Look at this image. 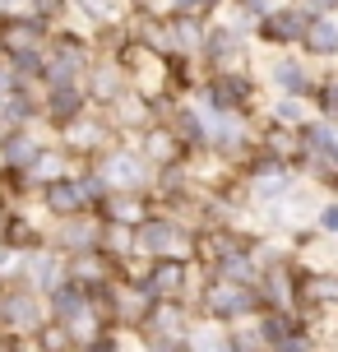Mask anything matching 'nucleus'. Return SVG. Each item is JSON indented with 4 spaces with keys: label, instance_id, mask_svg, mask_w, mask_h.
Returning a JSON list of instances; mask_svg holds the SVG:
<instances>
[{
    "label": "nucleus",
    "instance_id": "1",
    "mask_svg": "<svg viewBox=\"0 0 338 352\" xmlns=\"http://www.w3.org/2000/svg\"><path fill=\"white\" fill-rule=\"evenodd\" d=\"M190 306H195L199 320H209V324H218V329L260 316L255 283H223V278H209L204 269H199V287H195V297H190Z\"/></svg>",
    "mask_w": 338,
    "mask_h": 352
},
{
    "label": "nucleus",
    "instance_id": "2",
    "mask_svg": "<svg viewBox=\"0 0 338 352\" xmlns=\"http://www.w3.org/2000/svg\"><path fill=\"white\" fill-rule=\"evenodd\" d=\"M190 102L209 107V111H241V116H260V79L250 70H209L190 93Z\"/></svg>",
    "mask_w": 338,
    "mask_h": 352
},
{
    "label": "nucleus",
    "instance_id": "3",
    "mask_svg": "<svg viewBox=\"0 0 338 352\" xmlns=\"http://www.w3.org/2000/svg\"><path fill=\"white\" fill-rule=\"evenodd\" d=\"M93 60H98V52H93L89 33H79V28H56L52 42H47V56H42V88L79 84Z\"/></svg>",
    "mask_w": 338,
    "mask_h": 352
},
{
    "label": "nucleus",
    "instance_id": "4",
    "mask_svg": "<svg viewBox=\"0 0 338 352\" xmlns=\"http://www.w3.org/2000/svg\"><path fill=\"white\" fill-rule=\"evenodd\" d=\"M190 246H195V228L162 209L135 223V255L144 260H190Z\"/></svg>",
    "mask_w": 338,
    "mask_h": 352
},
{
    "label": "nucleus",
    "instance_id": "5",
    "mask_svg": "<svg viewBox=\"0 0 338 352\" xmlns=\"http://www.w3.org/2000/svg\"><path fill=\"white\" fill-rule=\"evenodd\" d=\"M236 176L246 181V190H250V199H255V204H283L287 195L297 190V181H302V176L287 167V162L260 153V144H255V153L236 167Z\"/></svg>",
    "mask_w": 338,
    "mask_h": 352
},
{
    "label": "nucleus",
    "instance_id": "6",
    "mask_svg": "<svg viewBox=\"0 0 338 352\" xmlns=\"http://www.w3.org/2000/svg\"><path fill=\"white\" fill-rule=\"evenodd\" d=\"M56 144H60V148L74 158V167H93V162L102 158L111 144H121V140H116V130L102 121V111L93 107V111H84V116H79V121H70L65 130H56Z\"/></svg>",
    "mask_w": 338,
    "mask_h": 352
},
{
    "label": "nucleus",
    "instance_id": "7",
    "mask_svg": "<svg viewBox=\"0 0 338 352\" xmlns=\"http://www.w3.org/2000/svg\"><path fill=\"white\" fill-rule=\"evenodd\" d=\"M52 23L37 14H5L0 19V52L5 60H42L47 56V42H52Z\"/></svg>",
    "mask_w": 338,
    "mask_h": 352
},
{
    "label": "nucleus",
    "instance_id": "8",
    "mask_svg": "<svg viewBox=\"0 0 338 352\" xmlns=\"http://www.w3.org/2000/svg\"><path fill=\"white\" fill-rule=\"evenodd\" d=\"M139 287L153 301H190L199 287V264L190 260H148L139 274Z\"/></svg>",
    "mask_w": 338,
    "mask_h": 352
},
{
    "label": "nucleus",
    "instance_id": "9",
    "mask_svg": "<svg viewBox=\"0 0 338 352\" xmlns=\"http://www.w3.org/2000/svg\"><path fill=\"white\" fill-rule=\"evenodd\" d=\"M199 60L209 70H250V33L232 28V23H209L204 42H199Z\"/></svg>",
    "mask_w": 338,
    "mask_h": 352
},
{
    "label": "nucleus",
    "instance_id": "10",
    "mask_svg": "<svg viewBox=\"0 0 338 352\" xmlns=\"http://www.w3.org/2000/svg\"><path fill=\"white\" fill-rule=\"evenodd\" d=\"M5 283H10V287H28V292H42V297H47L52 287H60V283H65V260H60L52 246L23 250V255H14V260H10Z\"/></svg>",
    "mask_w": 338,
    "mask_h": 352
},
{
    "label": "nucleus",
    "instance_id": "11",
    "mask_svg": "<svg viewBox=\"0 0 338 352\" xmlns=\"http://www.w3.org/2000/svg\"><path fill=\"white\" fill-rule=\"evenodd\" d=\"M93 167L111 190H148V181H153V167L135 153V144H111Z\"/></svg>",
    "mask_w": 338,
    "mask_h": 352
},
{
    "label": "nucleus",
    "instance_id": "12",
    "mask_svg": "<svg viewBox=\"0 0 338 352\" xmlns=\"http://www.w3.org/2000/svg\"><path fill=\"white\" fill-rule=\"evenodd\" d=\"M190 329H195L190 301H153L148 316H144V324H139L144 343H158V338H167V343H185Z\"/></svg>",
    "mask_w": 338,
    "mask_h": 352
},
{
    "label": "nucleus",
    "instance_id": "13",
    "mask_svg": "<svg viewBox=\"0 0 338 352\" xmlns=\"http://www.w3.org/2000/svg\"><path fill=\"white\" fill-rule=\"evenodd\" d=\"M297 316H302L306 324L338 316V269H311V274H306L302 297H297Z\"/></svg>",
    "mask_w": 338,
    "mask_h": 352
},
{
    "label": "nucleus",
    "instance_id": "14",
    "mask_svg": "<svg viewBox=\"0 0 338 352\" xmlns=\"http://www.w3.org/2000/svg\"><path fill=\"white\" fill-rule=\"evenodd\" d=\"M98 232H102V218H98V213L56 218L52 228H47V246L65 260V255H79V250H98Z\"/></svg>",
    "mask_w": 338,
    "mask_h": 352
},
{
    "label": "nucleus",
    "instance_id": "15",
    "mask_svg": "<svg viewBox=\"0 0 338 352\" xmlns=\"http://www.w3.org/2000/svg\"><path fill=\"white\" fill-rule=\"evenodd\" d=\"M84 111H93L89 93H84V84H52L42 88V125L47 130H65L70 121H79Z\"/></svg>",
    "mask_w": 338,
    "mask_h": 352
},
{
    "label": "nucleus",
    "instance_id": "16",
    "mask_svg": "<svg viewBox=\"0 0 338 352\" xmlns=\"http://www.w3.org/2000/svg\"><path fill=\"white\" fill-rule=\"evenodd\" d=\"M0 324L10 334H33L37 324H47V297L28 287H5L0 297Z\"/></svg>",
    "mask_w": 338,
    "mask_h": 352
},
{
    "label": "nucleus",
    "instance_id": "17",
    "mask_svg": "<svg viewBox=\"0 0 338 352\" xmlns=\"http://www.w3.org/2000/svg\"><path fill=\"white\" fill-rule=\"evenodd\" d=\"M306 23H311V14H306L302 5H278V10H269L260 23H255V37L264 42V47H297L306 33Z\"/></svg>",
    "mask_w": 338,
    "mask_h": 352
},
{
    "label": "nucleus",
    "instance_id": "18",
    "mask_svg": "<svg viewBox=\"0 0 338 352\" xmlns=\"http://www.w3.org/2000/svg\"><path fill=\"white\" fill-rule=\"evenodd\" d=\"M102 121L116 130V140H135L139 130H148V125H153V111H148V98L130 88V93H121V98H116V102L102 107Z\"/></svg>",
    "mask_w": 338,
    "mask_h": 352
},
{
    "label": "nucleus",
    "instance_id": "19",
    "mask_svg": "<svg viewBox=\"0 0 338 352\" xmlns=\"http://www.w3.org/2000/svg\"><path fill=\"white\" fill-rule=\"evenodd\" d=\"M79 84H84V93H89V102L98 107V111H102L107 102H116L121 93H130V79H125V70L111 60V56H98L89 70H84Z\"/></svg>",
    "mask_w": 338,
    "mask_h": 352
},
{
    "label": "nucleus",
    "instance_id": "20",
    "mask_svg": "<svg viewBox=\"0 0 338 352\" xmlns=\"http://www.w3.org/2000/svg\"><path fill=\"white\" fill-rule=\"evenodd\" d=\"M0 241L14 250V255H23V250H42L47 246V228L28 213V204H10L5 218H0Z\"/></svg>",
    "mask_w": 338,
    "mask_h": 352
},
{
    "label": "nucleus",
    "instance_id": "21",
    "mask_svg": "<svg viewBox=\"0 0 338 352\" xmlns=\"http://www.w3.org/2000/svg\"><path fill=\"white\" fill-rule=\"evenodd\" d=\"M269 88L273 93H287V98H311V88L320 74L306 65V56H278V60H269Z\"/></svg>",
    "mask_w": 338,
    "mask_h": 352
},
{
    "label": "nucleus",
    "instance_id": "22",
    "mask_svg": "<svg viewBox=\"0 0 338 352\" xmlns=\"http://www.w3.org/2000/svg\"><path fill=\"white\" fill-rule=\"evenodd\" d=\"M42 148H47V140H42L37 125L10 130V135H0V167H5V172H28Z\"/></svg>",
    "mask_w": 338,
    "mask_h": 352
},
{
    "label": "nucleus",
    "instance_id": "23",
    "mask_svg": "<svg viewBox=\"0 0 338 352\" xmlns=\"http://www.w3.org/2000/svg\"><path fill=\"white\" fill-rule=\"evenodd\" d=\"M135 153H139L153 172H158V167H172V162H190L185 148L177 144V135H172L167 125H148V130H139V135H135Z\"/></svg>",
    "mask_w": 338,
    "mask_h": 352
},
{
    "label": "nucleus",
    "instance_id": "24",
    "mask_svg": "<svg viewBox=\"0 0 338 352\" xmlns=\"http://www.w3.org/2000/svg\"><path fill=\"white\" fill-rule=\"evenodd\" d=\"M37 204H42V213L47 218H74V213H89V204H84V195H79V181L74 176H60V181H47L42 190H37Z\"/></svg>",
    "mask_w": 338,
    "mask_h": 352
},
{
    "label": "nucleus",
    "instance_id": "25",
    "mask_svg": "<svg viewBox=\"0 0 338 352\" xmlns=\"http://www.w3.org/2000/svg\"><path fill=\"white\" fill-rule=\"evenodd\" d=\"M255 144H260V153H269V158L287 162V167L297 172V158H302V140H297V130H292V125H278V121H269V116H260Z\"/></svg>",
    "mask_w": 338,
    "mask_h": 352
},
{
    "label": "nucleus",
    "instance_id": "26",
    "mask_svg": "<svg viewBox=\"0 0 338 352\" xmlns=\"http://www.w3.org/2000/svg\"><path fill=\"white\" fill-rule=\"evenodd\" d=\"M153 213V199H148V190H111L107 199H102V209H98V218L102 223H144Z\"/></svg>",
    "mask_w": 338,
    "mask_h": 352
},
{
    "label": "nucleus",
    "instance_id": "27",
    "mask_svg": "<svg viewBox=\"0 0 338 352\" xmlns=\"http://www.w3.org/2000/svg\"><path fill=\"white\" fill-rule=\"evenodd\" d=\"M302 56L306 60H338V19L334 14H315L302 33Z\"/></svg>",
    "mask_w": 338,
    "mask_h": 352
},
{
    "label": "nucleus",
    "instance_id": "28",
    "mask_svg": "<svg viewBox=\"0 0 338 352\" xmlns=\"http://www.w3.org/2000/svg\"><path fill=\"white\" fill-rule=\"evenodd\" d=\"M204 28L209 19H195V14H167V37H172V56H199V42H204Z\"/></svg>",
    "mask_w": 338,
    "mask_h": 352
},
{
    "label": "nucleus",
    "instance_id": "29",
    "mask_svg": "<svg viewBox=\"0 0 338 352\" xmlns=\"http://www.w3.org/2000/svg\"><path fill=\"white\" fill-rule=\"evenodd\" d=\"M74 172H79V167H74L70 153H65L60 144H47V148L37 153V162L28 167V181H33L37 190H42L47 181H60V176H74Z\"/></svg>",
    "mask_w": 338,
    "mask_h": 352
},
{
    "label": "nucleus",
    "instance_id": "30",
    "mask_svg": "<svg viewBox=\"0 0 338 352\" xmlns=\"http://www.w3.org/2000/svg\"><path fill=\"white\" fill-rule=\"evenodd\" d=\"M102 278H111V260H102L98 250L65 255V283H79V287H89V283H102Z\"/></svg>",
    "mask_w": 338,
    "mask_h": 352
},
{
    "label": "nucleus",
    "instance_id": "31",
    "mask_svg": "<svg viewBox=\"0 0 338 352\" xmlns=\"http://www.w3.org/2000/svg\"><path fill=\"white\" fill-rule=\"evenodd\" d=\"M98 255H102V260L135 255V228H130V223H102V232H98Z\"/></svg>",
    "mask_w": 338,
    "mask_h": 352
},
{
    "label": "nucleus",
    "instance_id": "32",
    "mask_svg": "<svg viewBox=\"0 0 338 352\" xmlns=\"http://www.w3.org/2000/svg\"><path fill=\"white\" fill-rule=\"evenodd\" d=\"M264 116L278 125H292V130H302L315 111H311V102L306 98H287V93H273V102H264Z\"/></svg>",
    "mask_w": 338,
    "mask_h": 352
},
{
    "label": "nucleus",
    "instance_id": "33",
    "mask_svg": "<svg viewBox=\"0 0 338 352\" xmlns=\"http://www.w3.org/2000/svg\"><path fill=\"white\" fill-rule=\"evenodd\" d=\"M255 324H260V334H264L269 348H273V343H283L287 334L306 329V320L297 316V311H260V316H255Z\"/></svg>",
    "mask_w": 338,
    "mask_h": 352
},
{
    "label": "nucleus",
    "instance_id": "34",
    "mask_svg": "<svg viewBox=\"0 0 338 352\" xmlns=\"http://www.w3.org/2000/svg\"><path fill=\"white\" fill-rule=\"evenodd\" d=\"M33 348L37 352H74V348H79V338H74L65 324L47 320V324H37V329H33Z\"/></svg>",
    "mask_w": 338,
    "mask_h": 352
},
{
    "label": "nucleus",
    "instance_id": "35",
    "mask_svg": "<svg viewBox=\"0 0 338 352\" xmlns=\"http://www.w3.org/2000/svg\"><path fill=\"white\" fill-rule=\"evenodd\" d=\"M311 111L320 116V121H338V84L324 74V79H315V88H311Z\"/></svg>",
    "mask_w": 338,
    "mask_h": 352
},
{
    "label": "nucleus",
    "instance_id": "36",
    "mask_svg": "<svg viewBox=\"0 0 338 352\" xmlns=\"http://www.w3.org/2000/svg\"><path fill=\"white\" fill-rule=\"evenodd\" d=\"M74 181H79V195H84L89 213H98V209H102V199L111 195V186L98 176V167H79V172H74Z\"/></svg>",
    "mask_w": 338,
    "mask_h": 352
},
{
    "label": "nucleus",
    "instance_id": "37",
    "mask_svg": "<svg viewBox=\"0 0 338 352\" xmlns=\"http://www.w3.org/2000/svg\"><path fill=\"white\" fill-rule=\"evenodd\" d=\"M227 343H232V352H269V343H264V334H260L255 320L227 324Z\"/></svg>",
    "mask_w": 338,
    "mask_h": 352
},
{
    "label": "nucleus",
    "instance_id": "38",
    "mask_svg": "<svg viewBox=\"0 0 338 352\" xmlns=\"http://www.w3.org/2000/svg\"><path fill=\"white\" fill-rule=\"evenodd\" d=\"M185 348L190 352H232V343H227V329H218V324H195L190 338H185Z\"/></svg>",
    "mask_w": 338,
    "mask_h": 352
},
{
    "label": "nucleus",
    "instance_id": "39",
    "mask_svg": "<svg viewBox=\"0 0 338 352\" xmlns=\"http://www.w3.org/2000/svg\"><path fill=\"white\" fill-rule=\"evenodd\" d=\"M74 352H125V334L121 329H98V334H89V338H79V348Z\"/></svg>",
    "mask_w": 338,
    "mask_h": 352
},
{
    "label": "nucleus",
    "instance_id": "40",
    "mask_svg": "<svg viewBox=\"0 0 338 352\" xmlns=\"http://www.w3.org/2000/svg\"><path fill=\"white\" fill-rule=\"evenodd\" d=\"M28 14L47 19L52 28H60V19L70 14V0H28Z\"/></svg>",
    "mask_w": 338,
    "mask_h": 352
},
{
    "label": "nucleus",
    "instance_id": "41",
    "mask_svg": "<svg viewBox=\"0 0 338 352\" xmlns=\"http://www.w3.org/2000/svg\"><path fill=\"white\" fill-rule=\"evenodd\" d=\"M177 14H195V19H209L218 10H227V0H172Z\"/></svg>",
    "mask_w": 338,
    "mask_h": 352
},
{
    "label": "nucleus",
    "instance_id": "42",
    "mask_svg": "<svg viewBox=\"0 0 338 352\" xmlns=\"http://www.w3.org/2000/svg\"><path fill=\"white\" fill-rule=\"evenodd\" d=\"M269 352H315V329L306 324V329H297V334H287L283 343H273Z\"/></svg>",
    "mask_w": 338,
    "mask_h": 352
},
{
    "label": "nucleus",
    "instance_id": "43",
    "mask_svg": "<svg viewBox=\"0 0 338 352\" xmlns=\"http://www.w3.org/2000/svg\"><path fill=\"white\" fill-rule=\"evenodd\" d=\"M315 232H320V236H338V199H320V209H315Z\"/></svg>",
    "mask_w": 338,
    "mask_h": 352
},
{
    "label": "nucleus",
    "instance_id": "44",
    "mask_svg": "<svg viewBox=\"0 0 338 352\" xmlns=\"http://www.w3.org/2000/svg\"><path fill=\"white\" fill-rule=\"evenodd\" d=\"M144 352H185V343H167V338H158V343H144Z\"/></svg>",
    "mask_w": 338,
    "mask_h": 352
},
{
    "label": "nucleus",
    "instance_id": "45",
    "mask_svg": "<svg viewBox=\"0 0 338 352\" xmlns=\"http://www.w3.org/2000/svg\"><path fill=\"white\" fill-rule=\"evenodd\" d=\"M28 10V0H0V14H23Z\"/></svg>",
    "mask_w": 338,
    "mask_h": 352
},
{
    "label": "nucleus",
    "instance_id": "46",
    "mask_svg": "<svg viewBox=\"0 0 338 352\" xmlns=\"http://www.w3.org/2000/svg\"><path fill=\"white\" fill-rule=\"evenodd\" d=\"M10 260H14V250H10V246H5V241H0V274L10 269Z\"/></svg>",
    "mask_w": 338,
    "mask_h": 352
},
{
    "label": "nucleus",
    "instance_id": "47",
    "mask_svg": "<svg viewBox=\"0 0 338 352\" xmlns=\"http://www.w3.org/2000/svg\"><path fill=\"white\" fill-rule=\"evenodd\" d=\"M5 287H10V283H5V274H0V297H5Z\"/></svg>",
    "mask_w": 338,
    "mask_h": 352
},
{
    "label": "nucleus",
    "instance_id": "48",
    "mask_svg": "<svg viewBox=\"0 0 338 352\" xmlns=\"http://www.w3.org/2000/svg\"><path fill=\"white\" fill-rule=\"evenodd\" d=\"M5 209H10V204H5V195H0V218H5Z\"/></svg>",
    "mask_w": 338,
    "mask_h": 352
},
{
    "label": "nucleus",
    "instance_id": "49",
    "mask_svg": "<svg viewBox=\"0 0 338 352\" xmlns=\"http://www.w3.org/2000/svg\"><path fill=\"white\" fill-rule=\"evenodd\" d=\"M329 79H334V84H338V65H334V70H329Z\"/></svg>",
    "mask_w": 338,
    "mask_h": 352
},
{
    "label": "nucleus",
    "instance_id": "50",
    "mask_svg": "<svg viewBox=\"0 0 338 352\" xmlns=\"http://www.w3.org/2000/svg\"><path fill=\"white\" fill-rule=\"evenodd\" d=\"M334 19H338V10H334Z\"/></svg>",
    "mask_w": 338,
    "mask_h": 352
},
{
    "label": "nucleus",
    "instance_id": "51",
    "mask_svg": "<svg viewBox=\"0 0 338 352\" xmlns=\"http://www.w3.org/2000/svg\"><path fill=\"white\" fill-rule=\"evenodd\" d=\"M0 329H5V324H0Z\"/></svg>",
    "mask_w": 338,
    "mask_h": 352
}]
</instances>
